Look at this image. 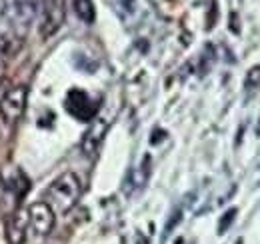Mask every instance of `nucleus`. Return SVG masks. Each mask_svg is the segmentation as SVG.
<instances>
[{"label":"nucleus","mask_w":260,"mask_h":244,"mask_svg":"<svg viewBox=\"0 0 260 244\" xmlns=\"http://www.w3.org/2000/svg\"><path fill=\"white\" fill-rule=\"evenodd\" d=\"M244 86H246V90H256L260 86V66H252L250 70H248V74H246V80H244Z\"/></svg>","instance_id":"9d476101"},{"label":"nucleus","mask_w":260,"mask_h":244,"mask_svg":"<svg viewBox=\"0 0 260 244\" xmlns=\"http://www.w3.org/2000/svg\"><path fill=\"white\" fill-rule=\"evenodd\" d=\"M82 194V182L74 172L60 174L46 190V204L58 214L70 212Z\"/></svg>","instance_id":"f257e3e1"},{"label":"nucleus","mask_w":260,"mask_h":244,"mask_svg":"<svg viewBox=\"0 0 260 244\" xmlns=\"http://www.w3.org/2000/svg\"><path fill=\"white\" fill-rule=\"evenodd\" d=\"M136 244H148V240H146L142 234H138V236H136Z\"/></svg>","instance_id":"f8f14e48"},{"label":"nucleus","mask_w":260,"mask_h":244,"mask_svg":"<svg viewBox=\"0 0 260 244\" xmlns=\"http://www.w3.org/2000/svg\"><path fill=\"white\" fill-rule=\"evenodd\" d=\"M2 18L18 38L26 36L36 18V0H4Z\"/></svg>","instance_id":"f03ea898"},{"label":"nucleus","mask_w":260,"mask_h":244,"mask_svg":"<svg viewBox=\"0 0 260 244\" xmlns=\"http://www.w3.org/2000/svg\"><path fill=\"white\" fill-rule=\"evenodd\" d=\"M28 212L26 210H16L10 214L6 220V240L8 244H24L28 234Z\"/></svg>","instance_id":"0eeeda50"},{"label":"nucleus","mask_w":260,"mask_h":244,"mask_svg":"<svg viewBox=\"0 0 260 244\" xmlns=\"http://www.w3.org/2000/svg\"><path fill=\"white\" fill-rule=\"evenodd\" d=\"M28 100V88L24 84H14L2 94L0 98V116L6 124H14L22 118L26 110Z\"/></svg>","instance_id":"20e7f679"},{"label":"nucleus","mask_w":260,"mask_h":244,"mask_svg":"<svg viewBox=\"0 0 260 244\" xmlns=\"http://www.w3.org/2000/svg\"><path fill=\"white\" fill-rule=\"evenodd\" d=\"M108 130V122L106 120H94V124L86 130L84 138H82V150L84 154H96L102 140H104V134Z\"/></svg>","instance_id":"6e6552de"},{"label":"nucleus","mask_w":260,"mask_h":244,"mask_svg":"<svg viewBox=\"0 0 260 244\" xmlns=\"http://www.w3.org/2000/svg\"><path fill=\"white\" fill-rule=\"evenodd\" d=\"M66 110L78 120H92L96 114V104L82 90H70L66 96Z\"/></svg>","instance_id":"423d86ee"},{"label":"nucleus","mask_w":260,"mask_h":244,"mask_svg":"<svg viewBox=\"0 0 260 244\" xmlns=\"http://www.w3.org/2000/svg\"><path fill=\"white\" fill-rule=\"evenodd\" d=\"M258 134H260V126H258Z\"/></svg>","instance_id":"ddd939ff"},{"label":"nucleus","mask_w":260,"mask_h":244,"mask_svg":"<svg viewBox=\"0 0 260 244\" xmlns=\"http://www.w3.org/2000/svg\"><path fill=\"white\" fill-rule=\"evenodd\" d=\"M234 218H236V208H230V210L224 212V216L220 218V224H218V232H220V234H224V232H226L228 226L234 222Z\"/></svg>","instance_id":"9b49d317"},{"label":"nucleus","mask_w":260,"mask_h":244,"mask_svg":"<svg viewBox=\"0 0 260 244\" xmlns=\"http://www.w3.org/2000/svg\"><path fill=\"white\" fill-rule=\"evenodd\" d=\"M72 6H74L76 16H78L82 22H86V24H92V22H94L96 10H94V2H92V0H74Z\"/></svg>","instance_id":"1a4fd4ad"},{"label":"nucleus","mask_w":260,"mask_h":244,"mask_svg":"<svg viewBox=\"0 0 260 244\" xmlns=\"http://www.w3.org/2000/svg\"><path fill=\"white\" fill-rule=\"evenodd\" d=\"M28 212V224L34 230L36 236H48L54 228V210L42 200V202H32Z\"/></svg>","instance_id":"39448f33"},{"label":"nucleus","mask_w":260,"mask_h":244,"mask_svg":"<svg viewBox=\"0 0 260 244\" xmlns=\"http://www.w3.org/2000/svg\"><path fill=\"white\" fill-rule=\"evenodd\" d=\"M36 16L40 18L38 32L46 40L62 28L66 18L64 0H36Z\"/></svg>","instance_id":"7ed1b4c3"}]
</instances>
